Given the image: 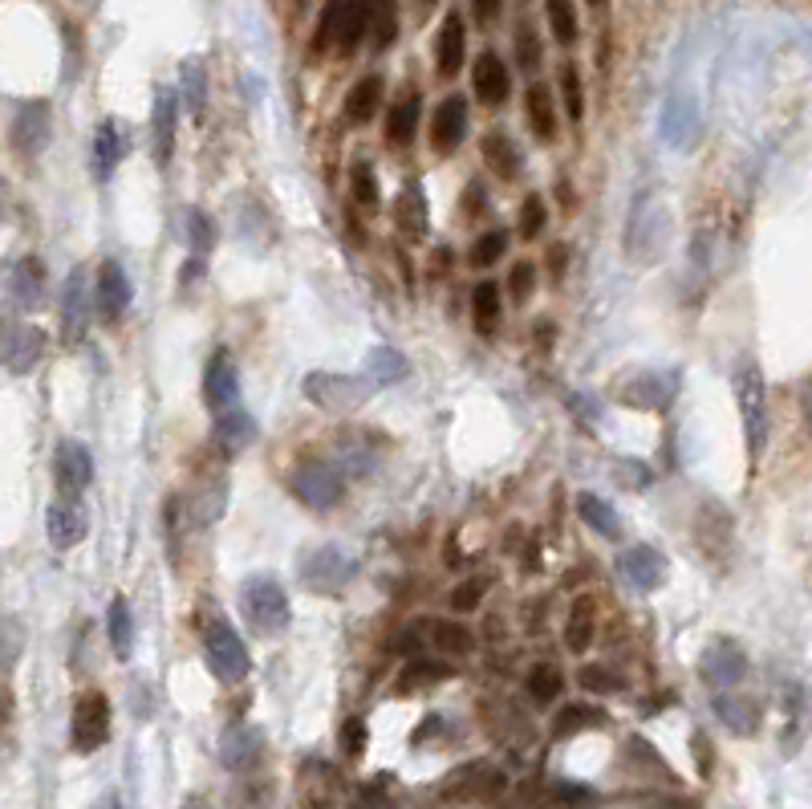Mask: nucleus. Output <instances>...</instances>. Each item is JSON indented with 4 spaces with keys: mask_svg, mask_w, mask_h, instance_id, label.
I'll return each mask as SVG.
<instances>
[{
    "mask_svg": "<svg viewBox=\"0 0 812 809\" xmlns=\"http://www.w3.org/2000/svg\"><path fill=\"white\" fill-rule=\"evenodd\" d=\"M300 391L313 407L321 411H334V416H350L358 407L370 403L375 395V379H362V375H338V370H313L305 375Z\"/></svg>",
    "mask_w": 812,
    "mask_h": 809,
    "instance_id": "1",
    "label": "nucleus"
},
{
    "mask_svg": "<svg viewBox=\"0 0 812 809\" xmlns=\"http://www.w3.org/2000/svg\"><path fill=\"white\" fill-rule=\"evenodd\" d=\"M240 610H244V619L252 622V631L268 634V639L288 631V622H293L285 586L276 582V578H268V574L249 578V582L240 586Z\"/></svg>",
    "mask_w": 812,
    "mask_h": 809,
    "instance_id": "2",
    "label": "nucleus"
},
{
    "mask_svg": "<svg viewBox=\"0 0 812 809\" xmlns=\"http://www.w3.org/2000/svg\"><path fill=\"white\" fill-rule=\"evenodd\" d=\"M297 574L305 590H313V595H341L358 574V557L346 545H317L300 557Z\"/></svg>",
    "mask_w": 812,
    "mask_h": 809,
    "instance_id": "3",
    "label": "nucleus"
},
{
    "mask_svg": "<svg viewBox=\"0 0 812 809\" xmlns=\"http://www.w3.org/2000/svg\"><path fill=\"white\" fill-rule=\"evenodd\" d=\"M288 488L297 496L300 505L317 508V513H329V508L341 505V496H346V476H341L338 464H329V460H300L293 476H288Z\"/></svg>",
    "mask_w": 812,
    "mask_h": 809,
    "instance_id": "4",
    "label": "nucleus"
},
{
    "mask_svg": "<svg viewBox=\"0 0 812 809\" xmlns=\"http://www.w3.org/2000/svg\"><path fill=\"white\" fill-rule=\"evenodd\" d=\"M203 659L220 683H240L252 671L249 647L236 634V627L228 619H215L208 631H203Z\"/></svg>",
    "mask_w": 812,
    "mask_h": 809,
    "instance_id": "5",
    "label": "nucleus"
},
{
    "mask_svg": "<svg viewBox=\"0 0 812 809\" xmlns=\"http://www.w3.org/2000/svg\"><path fill=\"white\" fill-rule=\"evenodd\" d=\"M736 399H739V416H744V435H748L751 455H760L763 443H768V387H763V375L756 363H739Z\"/></svg>",
    "mask_w": 812,
    "mask_h": 809,
    "instance_id": "6",
    "label": "nucleus"
},
{
    "mask_svg": "<svg viewBox=\"0 0 812 809\" xmlns=\"http://www.w3.org/2000/svg\"><path fill=\"white\" fill-rule=\"evenodd\" d=\"M74 733L77 753H94L98 745H106V736H110V700L102 696V692H86V696L74 704V724H70Z\"/></svg>",
    "mask_w": 812,
    "mask_h": 809,
    "instance_id": "7",
    "label": "nucleus"
},
{
    "mask_svg": "<svg viewBox=\"0 0 812 809\" xmlns=\"http://www.w3.org/2000/svg\"><path fill=\"white\" fill-rule=\"evenodd\" d=\"M53 481L65 493V501H77L86 493L89 481H94V455H89L86 443L77 440H62L57 452H53Z\"/></svg>",
    "mask_w": 812,
    "mask_h": 809,
    "instance_id": "8",
    "label": "nucleus"
},
{
    "mask_svg": "<svg viewBox=\"0 0 812 809\" xmlns=\"http://www.w3.org/2000/svg\"><path fill=\"white\" fill-rule=\"evenodd\" d=\"M94 305H98V285L89 281V269L77 265L62 285V326L70 338H77L82 329H86L89 314H94Z\"/></svg>",
    "mask_w": 812,
    "mask_h": 809,
    "instance_id": "9",
    "label": "nucleus"
},
{
    "mask_svg": "<svg viewBox=\"0 0 812 809\" xmlns=\"http://www.w3.org/2000/svg\"><path fill=\"white\" fill-rule=\"evenodd\" d=\"M203 399H208V407H212L215 416L240 407V370L228 350H215L208 370H203Z\"/></svg>",
    "mask_w": 812,
    "mask_h": 809,
    "instance_id": "10",
    "label": "nucleus"
},
{
    "mask_svg": "<svg viewBox=\"0 0 812 809\" xmlns=\"http://www.w3.org/2000/svg\"><path fill=\"white\" fill-rule=\"evenodd\" d=\"M703 680L715 683V687H736L744 675H748V655H744V647L731 643V639H715L707 651H703Z\"/></svg>",
    "mask_w": 812,
    "mask_h": 809,
    "instance_id": "11",
    "label": "nucleus"
},
{
    "mask_svg": "<svg viewBox=\"0 0 812 809\" xmlns=\"http://www.w3.org/2000/svg\"><path fill=\"white\" fill-rule=\"evenodd\" d=\"M622 578L634 590H642V595H650V590H658V586H666V557L654 549V545H634V549H625L622 554Z\"/></svg>",
    "mask_w": 812,
    "mask_h": 809,
    "instance_id": "12",
    "label": "nucleus"
},
{
    "mask_svg": "<svg viewBox=\"0 0 812 809\" xmlns=\"http://www.w3.org/2000/svg\"><path fill=\"white\" fill-rule=\"evenodd\" d=\"M45 355V334L38 326H9L4 334V367L9 375H29Z\"/></svg>",
    "mask_w": 812,
    "mask_h": 809,
    "instance_id": "13",
    "label": "nucleus"
},
{
    "mask_svg": "<svg viewBox=\"0 0 812 809\" xmlns=\"http://www.w3.org/2000/svg\"><path fill=\"white\" fill-rule=\"evenodd\" d=\"M463 135H467V102L460 94H451V98L439 102L435 123H431V143H435L439 155H451L463 143Z\"/></svg>",
    "mask_w": 812,
    "mask_h": 809,
    "instance_id": "14",
    "label": "nucleus"
},
{
    "mask_svg": "<svg viewBox=\"0 0 812 809\" xmlns=\"http://www.w3.org/2000/svg\"><path fill=\"white\" fill-rule=\"evenodd\" d=\"M675 391H678V375H671V370H650V375H637V379L625 387L622 399L630 407H650V411H663V407H671Z\"/></svg>",
    "mask_w": 812,
    "mask_h": 809,
    "instance_id": "15",
    "label": "nucleus"
},
{
    "mask_svg": "<svg viewBox=\"0 0 812 809\" xmlns=\"http://www.w3.org/2000/svg\"><path fill=\"white\" fill-rule=\"evenodd\" d=\"M86 525H89L86 513L74 501H57L45 513V533H50L53 549H74L77 542H86Z\"/></svg>",
    "mask_w": 812,
    "mask_h": 809,
    "instance_id": "16",
    "label": "nucleus"
},
{
    "mask_svg": "<svg viewBox=\"0 0 812 809\" xmlns=\"http://www.w3.org/2000/svg\"><path fill=\"white\" fill-rule=\"evenodd\" d=\"M256 435H261V428H256V419L249 416V411H224V416H215V428H212V440L215 448L224 455H240L244 448H252L256 443Z\"/></svg>",
    "mask_w": 812,
    "mask_h": 809,
    "instance_id": "17",
    "label": "nucleus"
},
{
    "mask_svg": "<svg viewBox=\"0 0 812 809\" xmlns=\"http://www.w3.org/2000/svg\"><path fill=\"white\" fill-rule=\"evenodd\" d=\"M715 716H719V724H724L727 733L736 736H756L760 733V704L748 696H736V692H724V696L711 700Z\"/></svg>",
    "mask_w": 812,
    "mask_h": 809,
    "instance_id": "18",
    "label": "nucleus"
},
{
    "mask_svg": "<svg viewBox=\"0 0 812 809\" xmlns=\"http://www.w3.org/2000/svg\"><path fill=\"white\" fill-rule=\"evenodd\" d=\"M261 745L264 740L256 728H244V724L228 728V733L220 736V760H224V769H232V773L252 769V765L261 760Z\"/></svg>",
    "mask_w": 812,
    "mask_h": 809,
    "instance_id": "19",
    "label": "nucleus"
},
{
    "mask_svg": "<svg viewBox=\"0 0 812 809\" xmlns=\"http://www.w3.org/2000/svg\"><path fill=\"white\" fill-rule=\"evenodd\" d=\"M375 9H378V0H346L341 21H338V41H334L341 53H354L362 45L366 33L375 29Z\"/></svg>",
    "mask_w": 812,
    "mask_h": 809,
    "instance_id": "20",
    "label": "nucleus"
},
{
    "mask_svg": "<svg viewBox=\"0 0 812 809\" xmlns=\"http://www.w3.org/2000/svg\"><path fill=\"white\" fill-rule=\"evenodd\" d=\"M13 143L25 155H38L41 147L50 143V106H45V102L21 106V114H17V123H13Z\"/></svg>",
    "mask_w": 812,
    "mask_h": 809,
    "instance_id": "21",
    "label": "nucleus"
},
{
    "mask_svg": "<svg viewBox=\"0 0 812 809\" xmlns=\"http://www.w3.org/2000/svg\"><path fill=\"white\" fill-rule=\"evenodd\" d=\"M463 50H467V33H463V17L447 13L443 25H439V41H435V65L443 77H455L463 65Z\"/></svg>",
    "mask_w": 812,
    "mask_h": 809,
    "instance_id": "22",
    "label": "nucleus"
},
{
    "mask_svg": "<svg viewBox=\"0 0 812 809\" xmlns=\"http://www.w3.org/2000/svg\"><path fill=\"white\" fill-rule=\"evenodd\" d=\"M130 277H126L123 269L114 265H102L98 273V314L106 317V322H118V317L126 314V305H130Z\"/></svg>",
    "mask_w": 812,
    "mask_h": 809,
    "instance_id": "23",
    "label": "nucleus"
},
{
    "mask_svg": "<svg viewBox=\"0 0 812 809\" xmlns=\"http://www.w3.org/2000/svg\"><path fill=\"white\" fill-rule=\"evenodd\" d=\"M9 297H13L21 309L41 305V297H45V269H41V261L25 256V261H17V265L9 269Z\"/></svg>",
    "mask_w": 812,
    "mask_h": 809,
    "instance_id": "24",
    "label": "nucleus"
},
{
    "mask_svg": "<svg viewBox=\"0 0 812 809\" xmlns=\"http://www.w3.org/2000/svg\"><path fill=\"white\" fill-rule=\"evenodd\" d=\"M176 123H179V106L171 90H159L155 98V114H150V127H155V159L167 164L171 151H176Z\"/></svg>",
    "mask_w": 812,
    "mask_h": 809,
    "instance_id": "25",
    "label": "nucleus"
},
{
    "mask_svg": "<svg viewBox=\"0 0 812 809\" xmlns=\"http://www.w3.org/2000/svg\"><path fill=\"white\" fill-rule=\"evenodd\" d=\"M508 86H513V77H508V65L496 57V53H484L479 62H475V94L484 106H500L508 98Z\"/></svg>",
    "mask_w": 812,
    "mask_h": 809,
    "instance_id": "26",
    "label": "nucleus"
},
{
    "mask_svg": "<svg viewBox=\"0 0 812 809\" xmlns=\"http://www.w3.org/2000/svg\"><path fill=\"white\" fill-rule=\"evenodd\" d=\"M126 151H130V139L123 135V127L118 123H102L98 135H94V176L110 179Z\"/></svg>",
    "mask_w": 812,
    "mask_h": 809,
    "instance_id": "27",
    "label": "nucleus"
},
{
    "mask_svg": "<svg viewBox=\"0 0 812 809\" xmlns=\"http://www.w3.org/2000/svg\"><path fill=\"white\" fill-rule=\"evenodd\" d=\"M577 513H581V521H586L598 537H622V517H618V508H613L605 496L581 493L577 496Z\"/></svg>",
    "mask_w": 812,
    "mask_h": 809,
    "instance_id": "28",
    "label": "nucleus"
},
{
    "mask_svg": "<svg viewBox=\"0 0 812 809\" xmlns=\"http://www.w3.org/2000/svg\"><path fill=\"white\" fill-rule=\"evenodd\" d=\"M394 224H399L402 237H411V241H419L426 232V224H431V216H426V196L419 188H407L399 196V203H394Z\"/></svg>",
    "mask_w": 812,
    "mask_h": 809,
    "instance_id": "29",
    "label": "nucleus"
},
{
    "mask_svg": "<svg viewBox=\"0 0 812 809\" xmlns=\"http://www.w3.org/2000/svg\"><path fill=\"white\" fill-rule=\"evenodd\" d=\"M366 370H370L375 387H390V382H402L411 375V363H407V355L394 350V346H375V350L366 355Z\"/></svg>",
    "mask_w": 812,
    "mask_h": 809,
    "instance_id": "30",
    "label": "nucleus"
},
{
    "mask_svg": "<svg viewBox=\"0 0 812 809\" xmlns=\"http://www.w3.org/2000/svg\"><path fill=\"white\" fill-rule=\"evenodd\" d=\"M484 159H487V167H496V176L500 179L520 176V151H516V143L508 139L504 130L484 135Z\"/></svg>",
    "mask_w": 812,
    "mask_h": 809,
    "instance_id": "31",
    "label": "nucleus"
},
{
    "mask_svg": "<svg viewBox=\"0 0 812 809\" xmlns=\"http://www.w3.org/2000/svg\"><path fill=\"white\" fill-rule=\"evenodd\" d=\"M106 627H110L114 655H118V659H130V651H135V614H130V602H126V598H114V602H110Z\"/></svg>",
    "mask_w": 812,
    "mask_h": 809,
    "instance_id": "32",
    "label": "nucleus"
},
{
    "mask_svg": "<svg viewBox=\"0 0 812 809\" xmlns=\"http://www.w3.org/2000/svg\"><path fill=\"white\" fill-rule=\"evenodd\" d=\"M378 102H382V77H362L358 86L346 94V118L350 123H370L378 114Z\"/></svg>",
    "mask_w": 812,
    "mask_h": 809,
    "instance_id": "33",
    "label": "nucleus"
},
{
    "mask_svg": "<svg viewBox=\"0 0 812 809\" xmlns=\"http://www.w3.org/2000/svg\"><path fill=\"white\" fill-rule=\"evenodd\" d=\"M528 123H532V135L540 143H552L557 139V114H552V94L549 86H532L528 90Z\"/></svg>",
    "mask_w": 812,
    "mask_h": 809,
    "instance_id": "34",
    "label": "nucleus"
},
{
    "mask_svg": "<svg viewBox=\"0 0 812 809\" xmlns=\"http://www.w3.org/2000/svg\"><path fill=\"white\" fill-rule=\"evenodd\" d=\"M419 111H423V98H419V94H407V98L390 111L387 135H390L394 147H407V143L414 139V130H419Z\"/></svg>",
    "mask_w": 812,
    "mask_h": 809,
    "instance_id": "35",
    "label": "nucleus"
},
{
    "mask_svg": "<svg viewBox=\"0 0 812 809\" xmlns=\"http://www.w3.org/2000/svg\"><path fill=\"white\" fill-rule=\"evenodd\" d=\"M472 317H475V329L479 334H492L496 322H500V290L484 281V285H475L472 290Z\"/></svg>",
    "mask_w": 812,
    "mask_h": 809,
    "instance_id": "36",
    "label": "nucleus"
},
{
    "mask_svg": "<svg viewBox=\"0 0 812 809\" xmlns=\"http://www.w3.org/2000/svg\"><path fill=\"white\" fill-rule=\"evenodd\" d=\"M589 643H593V602H577L569 610V622H565V647L581 655V651H589Z\"/></svg>",
    "mask_w": 812,
    "mask_h": 809,
    "instance_id": "37",
    "label": "nucleus"
},
{
    "mask_svg": "<svg viewBox=\"0 0 812 809\" xmlns=\"http://www.w3.org/2000/svg\"><path fill=\"white\" fill-rule=\"evenodd\" d=\"M431 643H435L443 655H472L475 634L467 631L463 622H435V631H431Z\"/></svg>",
    "mask_w": 812,
    "mask_h": 809,
    "instance_id": "38",
    "label": "nucleus"
},
{
    "mask_svg": "<svg viewBox=\"0 0 812 809\" xmlns=\"http://www.w3.org/2000/svg\"><path fill=\"white\" fill-rule=\"evenodd\" d=\"M545 9H549V29H552V38L561 41V45H573V41H577V13H573V0H545Z\"/></svg>",
    "mask_w": 812,
    "mask_h": 809,
    "instance_id": "39",
    "label": "nucleus"
},
{
    "mask_svg": "<svg viewBox=\"0 0 812 809\" xmlns=\"http://www.w3.org/2000/svg\"><path fill=\"white\" fill-rule=\"evenodd\" d=\"M528 696L537 700V704H549V700L561 696V671L549 668V663H537V668L528 671Z\"/></svg>",
    "mask_w": 812,
    "mask_h": 809,
    "instance_id": "40",
    "label": "nucleus"
},
{
    "mask_svg": "<svg viewBox=\"0 0 812 809\" xmlns=\"http://www.w3.org/2000/svg\"><path fill=\"white\" fill-rule=\"evenodd\" d=\"M188 244L191 253L203 256L215 249V220L208 212H200V208H191L188 212Z\"/></svg>",
    "mask_w": 812,
    "mask_h": 809,
    "instance_id": "41",
    "label": "nucleus"
},
{
    "mask_svg": "<svg viewBox=\"0 0 812 809\" xmlns=\"http://www.w3.org/2000/svg\"><path fill=\"white\" fill-rule=\"evenodd\" d=\"M375 50H390L394 38H399V4L394 0H378L375 9Z\"/></svg>",
    "mask_w": 812,
    "mask_h": 809,
    "instance_id": "42",
    "label": "nucleus"
},
{
    "mask_svg": "<svg viewBox=\"0 0 812 809\" xmlns=\"http://www.w3.org/2000/svg\"><path fill=\"white\" fill-rule=\"evenodd\" d=\"M504 253H508V232H500V228H496V232H484V237L472 244L467 261H472L475 269H487V265H496Z\"/></svg>",
    "mask_w": 812,
    "mask_h": 809,
    "instance_id": "43",
    "label": "nucleus"
},
{
    "mask_svg": "<svg viewBox=\"0 0 812 809\" xmlns=\"http://www.w3.org/2000/svg\"><path fill=\"white\" fill-rule=\"evenodd\" d=\"M613 481L622 484V488H630V493H642L650 481H654V472L642 464V460H634V455H622V460H613Z\"/></svg>",
    "mask_w": 812,
    "mask_h": 809,
    "instance_id": "44",
    "label": "nucleus"
},
{
    "mask_svg": "<svg viewBox=\"0 0 812 809\" xmlns=\"http://www.w3.org/2000/svg\"><path fill=\"white\" fill-rule=\"evenodd\" d=\"M577 680H581V687H589V692H598V696H610V692H622L625 680L618 675V671L601 668V663H586V668L577 671Z\"/></svg>",
    "mask_w": 812,
    "mask_h": 809,
    "instance_id": "45",
    "label": "nucleus"
},
{
    "mask_svg": "<svg viewBox=\"0 0 812 809\" xmlns=\"http://www.w3.org/2000/svg\"><path fill=\"white\" fill-rule=\"evenodd\" d=\"M601 721H605V712H601V708L573 704V708L561 712V721H557V728H552V733H557V736H573V733H581V728H598Z\"/></svg>",
    "mask_w": 812,
    "mask_h": 809,
    "instance_id": "46",
    "label": "nucleus"
},
{
    "mask_svg": "<svg viewBox=\"0 0 812 809\" xmlns=\"http://www.w3.org/2000/svg\"><path fill=\"white\" fill-rule=\"evenodd\" d=\"M561 90H565V111H569V118L581 123V114H586V90H581L577 65H565L561 70Z\"/></svg>",
    "mask_w": 812,
    "mask_h": 809,
    "instance_id": "47",
    "label": "nucleus"
},
{
    "mask_svg": "<svg viewBox=\"0 0 812 809\" xmlns=\"http://www.w3.org/2000/svg\"><path fill=\"white\" fill-rule=\"evenodd\" d=\"M350 188H354V200L362 203V208H378V179L370 171V164H354Z\"/></svg>",
    "mask_w": 812,
    "mask_h": 809,
    "instance_id": "48",
    "label": "nucleus"
},
{
    "mask_svg": "<svg viewBox=\"0 0 812 809\" xmlns=\"http://www.w3.org/2000/svg\"><path fill=\"white\" fill-rule=\"evenodd\" d=\"M341 9H346V0H329V4H325L321 21H317V38H313V50H325L329 41H338V21H341Z\"/></svg>",
    "mask_w": 812,
    "mask_h": 809,
    "instance_id": "49",
    "label": "nucleus"
},
{
    "mask_svg": "<svg viewBox=\"0 0 812 809\" xmlns=\"http://www.w3.org/2000/svg\"><path fill=\"white\" fill-rule=\"evenodd\" d=\"M484 590H487L484 578H467V582H463L460 590L451 595V610H460V614L475 610V607H479V602H484Z\"/></svg>",
    "mask_w": 812,
    "mask_h": 809,
    "instance_id": "50",
    "label": "nucleus"
},
{
    "mask_svg": "<svg viewBox=\"0 0 812 809\" xmlns=\"http://www.w3.org/2000/svg\"><path fill=\"white\" fill-rule=\"evenodd\" d=\"M540 228H545V200L540 196H528L525 208H520V237H540Z\"/></svg>",
    "mask_w": 812,
    "mask_h": 809,
    "instance_id": "51",
    "label": "nucleus"
},
{
    "mask_svg": "<svg viewBox=\"0 0 812 809\" xmlns=\"http://www.w3.org/2000/svg\"><path fill=\"white\" fill-rule=\"evenodd\" d=\"M532 285H537V269L528 265V261H516L513 277H508V290H513L516 302H528V297H532Z\"/></svg>",
    "mask_w": 812,
    "mask_h": 809,
    "instance_id": "52",
    "label": "nucleus"
},
{
    "mask_svg": "<svg viewBox=\"0 0 812 809\" xmlns=\"http://www.w3.org/2000/svg\"><path fill=\"white\" fill-rule=\"evenodd\" d=\"M183 90H188L191 111L200 114L203 111V94H208V77H203L200 65H188V70H183Z\"/></svg>",
    "mask_w": 812,
    "mask_h": 809,
    "instance_id": "53",
    "label": "nucleus"
},
{
    "mask_svg": "<svg viewBox=\"0 0 812 809\" xmlns=\"http://www.w3.org/2000/svg\"><path fill=\"white\" fill-rule=\"evenodd\" d=\"M341 748L350 753V757H362L366 748V724L354 716V721H346V728H341Z\"/></svg>",
    "mask_w": 812,
    "mask_h": 809,
    "instance_id": "54",
    "label": "nucleus"
},
{
    "mask_svg": "<svg viewBox=\"0 0 812 809\" xmlns=\"http://www.w3.org/2000/svg\"><path fill=\"white\" fill-rule=\"evenodd\" d=\"M520 65L525 70H537L540 65V50H537V38H532V29H520Z\"/></svg>",
    "mask_w": 812,
    "mask_h": 809,
    "instance_id": "55",
    "label": "nucleus"
},
{
    "mask_svg": "<svg viewBox=\"0 0 812 809\" xmlns=\"http://www.w3.org/2000/svg\"><path fill=\"white\" fill-rule=\"evenodd\" d=\"M573 411L586 419H601V403L593 399V395H573Z\"/></svg>",
    "mask_w": 812,
    "mask_h": 809,
    "instance_id": "56",
    "label": "nucleus"
},
{
    "mask_svg": "<svg viewBox=\"0 0 812 809\" xmlns=\"http://www.w3.org/2000/svg\"><path fill=\"white\" fill-rule=\"evenodd\" d=\"M17 659V619L4 622V668H13Z\"/></svg>",
    "mask_w": 812,
    "mask_h": 809,
    "instance_id": "57",
    "label": "nucleus"
},
{
    "mask_svg": "<svg viewBox=\"0 0 812 809\" xmlns=\"http://www.w3.org/2000/svg\"><path fill=\"white\" fill-rule=\"evenodd\" d=\"M565 261H569V249H565V244H552V249H549L552 277H565Z\"/></svg>",
    "mask_w": 812,
    "mask_h": 809,
    "instance_id": "58",
    "label": "nucleus"
},
{
    "mask_svg": "<svg viewBox=\"0 0 812 809\" xmlns=\"http://www.w3.org/2000/svg\"><path fill=\"white\" fill-rule=\"evenodd\" d=\"M475 4V17H479V21H496V17H500V0H472Z\"/></svg>",
    "mask_w": 812,
    "mask_h": 809,
    "instance_id": "59",
    "label": "nucleus"
},
{
    "mask_svg": "<svg viewBox=\"0 0 812 809\" xmlns=\"http://www.w3.org/2000/svg\"><path fill=\"white\" fill-rule=\"evenodd\" d=\"M800 411H804V431L812 435V382L804 387V395H800Z\"/></svg>",
    "mask_w": 812,
    "mask_h": 809,
    "instance_id": "60",
    "label": "nucleus"
},
{
    "mask_svg": "<svg viewBox=\"0 0 812 809\" xmlns=\"http://www.w3.org/2000/svg\"><path fill=\"white\" fill-rule=\"evenodd\" d=\"M94 809H123V806H118V797H114V794H106Z\"/></svg>",
    "mask_w": 812,
    "mask_h": 809,
    "instance_id": "61",
    "label": "nucleus"
},
{
    "mask_svg": "<svg viewBox=\"0 0 812 809\" xmlns=\"http://www.w3.org/2000/svg\"><path fill=\"white\" fill-rule=\"evenodd\" d=\"M183 809H212V806H208L203 797H188V801H183Z\"/></svg>",
    "mask_w": 812,
    "mask_h": 809,
    "instance_id": "62",
    "label": "nucleus"
},
{
    "mask_svg": "<svg viewBox=\"0 0 812 809\" xmlns=\"http://www.w3.org/2000/svg\"><path fill=\"white\" fill-rule=\"evenodd\" d=\"M589 4H593V9H601V4H605V0H589Z\"/></svg>",
    "mask_w": 812,
    "mask_h": 809,
    "instance_id": "63",
    "label": "nucleus"
}]
</instances>
